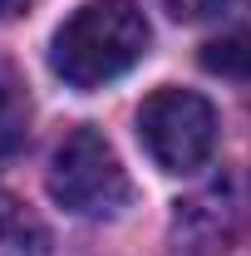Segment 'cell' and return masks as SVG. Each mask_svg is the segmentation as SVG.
Returning a JSON list of instances; mask_svg holds the SVG:
<instances>
[{"mask_svg": "<svg viewBox=\"0 0 251 256\" xmlns=\"http://www.w3.org/2000/svg\"><path fill=\"white\" fill-rule=\"evenodd\" d=\"M153 30L138 0H89L50 40V69L69 89H104L148 54Z\"/></svg>", "mask_w": 251, "mask_h": 256, "instance_id": "obj_1", "label": "cell"}, {"mask_svg": "<svg viewBox=\"0 0 251 256\" xmlns=\"http://www.w3.org/2000/svg\"><path fill=\"white\" fill-rule=\"evenodd\" d=\"M44 182H50L54 207H64L69 217H84V222H108L133 202V182H128L114 143L98 128L64 133L54 158H50Z\"/></svg>", "mask_w": 251, "mask_h": 256, "instance_id": "obj_2", "label": "cell"}, {"mask_svg": "<svg viewBox=\"0 0 251 256\" xmlns=\"http://www.w3.org/2000/svg\"><path fill=\"white\" fill-rule=\"evenodd\" d=\"M138 143L162 172L192 178L217 153V108L192 89H153L138 108Z\"/></svg>", "mask_w": 251, "mask_h": 256, "instance_id": "obj_3", "label": "cell"}, {"mask_svg": "<svg viewBox=\"0 0 251 256\" xmlns=\"http://www.w3.org/2000/svg\"><path fill=\"white\" fill-rule=\"evenodd\" d=\"M236 226H242V202H236L232 182H212L197 197L178 202L172 236H178V252L188 256H226L236 242Z\"/></svg>", "mask_w": 251, "mask_h": 256, "instance_id": "obj_4", "label": "cell"}, {"mask_svg": "<svg viewBox=\"0 0 251 256\" xmlns=\"http://www.w3.org/2000/svg\"><path fill=\"white\" fill-rule=\"evenodd\" d=\"M50 226L10 192H0V256H50Z\"/></svg>", "mask_w": 251, "mask_h": 256, "instance_id": "obj_5", "label": "cell"}, {"mask_svg": "<svg viewBox=\"0 0 251 256\" xmlns=\"http://www.w3.org/2000/svg\"><path fill=\"white\" fill-rule=\"evenodd\" d=\"M25 128H30V94L20 74L0 60V162L25 143Z\"/></svg>", "mask_w": 251, "mask_h": 256, "instance_id": "obj_6", "label": "cell"}, {"mask_svg": "<svg viewBox=\"0 0 251 256\" xmlns=\"http://www.w3.org/2000/svg\"><path fill=\"white\" fill-rule=\"evenodd\" d=\"M202 69L222 74V79H251V34H222L212 44H202Z\"/></svg>", "mask_w": 251, "mask_h": 256, "instance_id": "obj_7", "label": "cell"}, {"mask_svg": "<svg viewBox=\"0 0 251 256\" xmlns=\"http://www.w3.org/2000/svg\"><path fill=\"white\" fill-rule=\"evenodd\" d=\"M172 20L182 25H202V20H226V15H242L251 0H158Z\"/></svg>", "mask_w": 251, "mask_h": 256, "instance_id": "obj_8", "label": "cell"}, {"mask_svg": "<svg viewBox=\"0 0 251 256\" xmlns=\"http://www.w3.org/2000/svg\"><path fill=\"white\" fill-rule=\"evenodd\" d=\"M34 0H0V20H15V15H25Z\"/></svg>", "mask_w": 251, "mask_h": 256, "instance_id": "obj_9", "label": "cell"}]
</instances>
